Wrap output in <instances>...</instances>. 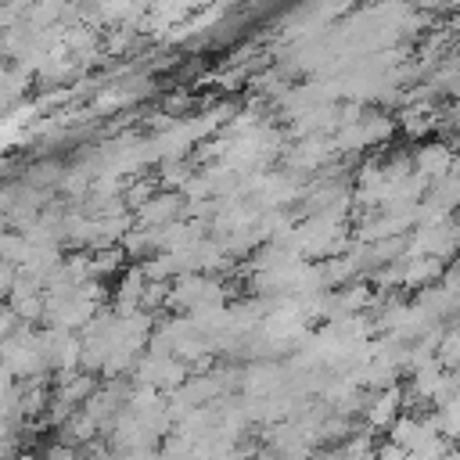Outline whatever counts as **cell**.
Returning <instances> with one entry per match:
<instances>
[{"mask_svg": "<svg viewBox=\"0 0 460 460\" xmlns=\"http://www.w3.org/2000/svg\"><path fill=\"white\" fill-rule=\"evenodd\" d=\"M0 367L18 381V377H36L47 370L43 363V349H40V334H32L29 327H18L11 338L0 341Z\"/></svg>", "mask_w": 460, "mask_h": 460, "instance_id": "obj_1", "label": "cell"}, {"mask_svg": "<svg viewBox=\"0 0 460 460\" xmlns=\"http://www.w3.org/2000/svg\"><path fill=\"white\" fill-rule=\"evenodd\" d=\"M14 460H32V456H14Z\"/></svg>", "mask_w": 460, "mask_h": 460, "instance_id": "obj_2", "label": "cell"}]
</instances>
